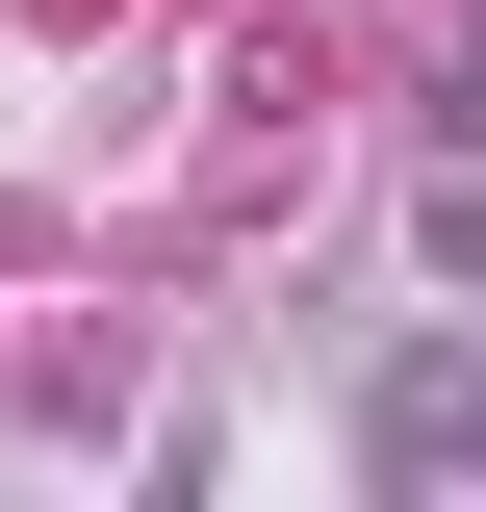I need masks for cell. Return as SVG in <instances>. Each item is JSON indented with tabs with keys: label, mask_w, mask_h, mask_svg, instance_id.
Instances as JSON below:
<instances>
[{
	"label": "cell",
	"mask_w": 486,
	"mask_h": 512,
	"mask_svg": "<svg viewBox=\"0 0 486 512\" xmlns=\"http://www.w3.org/2000/svg\"><path fill=\"white\" fill-rule=\"evenodd\" d=\"M384 461H486V359H410V384H384Z\"/></svg>",
	"instance_id": "6da1fadb"
}]
</instances>
